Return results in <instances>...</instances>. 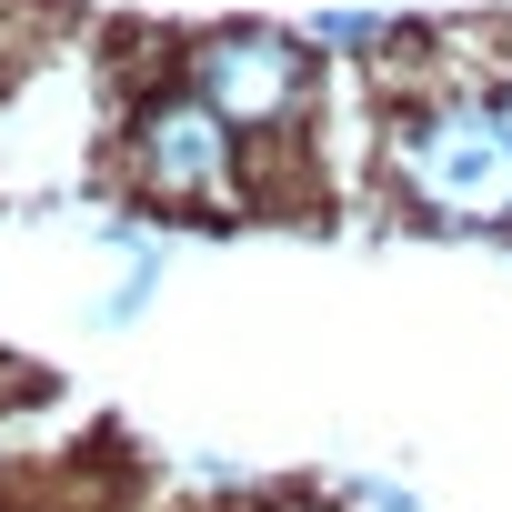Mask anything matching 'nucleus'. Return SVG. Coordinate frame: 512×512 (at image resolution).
<instances>
[{
  "instance_id": "1",
  "label": "nucleus",
  "mask_w": 512,
  "mask_h": 512,
  "mask_svg": "<svg viewBox=\"0 0 512 512\" xmlns=\"http://www.w3.org/2000/svg\"><path fill=\"white\" fill-rule=\"evenodd\" d=\"M392 191L442 231H512V121L492 91L432 81L382 121Z\"/></svg>"
},
{
  "instance_id": "2",
  "label": "nucleus",
  "mask_w": 512,
  "mask_h": 512,
  "mask_svg": "<svg viewBox=\"0 0 512 512\" xmlns=\"http://www.w3.org/2000/svg\"><path fill=\"white\" fill-rule=\"evenodd\" d=\"M231 111L211 101V91H161V101H141L131 111V141H121V181H131V201L141 211H171V221H191V211H231Z\"/></svg>"
},
{
  "instance_id": "3",
  "label": "nucleus",
  "mask_w": 512,
  "mask_h": 512,
  "mask_svg": "<svg viewBox=\"0 0 512 512\" xmlns=\"http://www.w3.org/2000/svg\"><path fill=\"white\" fill-rule=\"evenodd\" d=\"M181 81L211 91L231 111V131H272V141H312V41L292 31H262V21H241V31H201L181 51Z\"/></svg>"
},
{
  "instance_id": "4",
  "label": "nucleus",
  "mask_w": 512,
  "mask_h": 512,
  "mask_svg": "<svg viewBox=\"0 0 512 512\" xmlns=\"http://www.w3.org/2000/svg\"><path fill=\"white\" fill-rule=\"evenodd\" d=\"M492 101H502V121H512V71H502V81H492Z\"/></svg>"
}]
</instances>
